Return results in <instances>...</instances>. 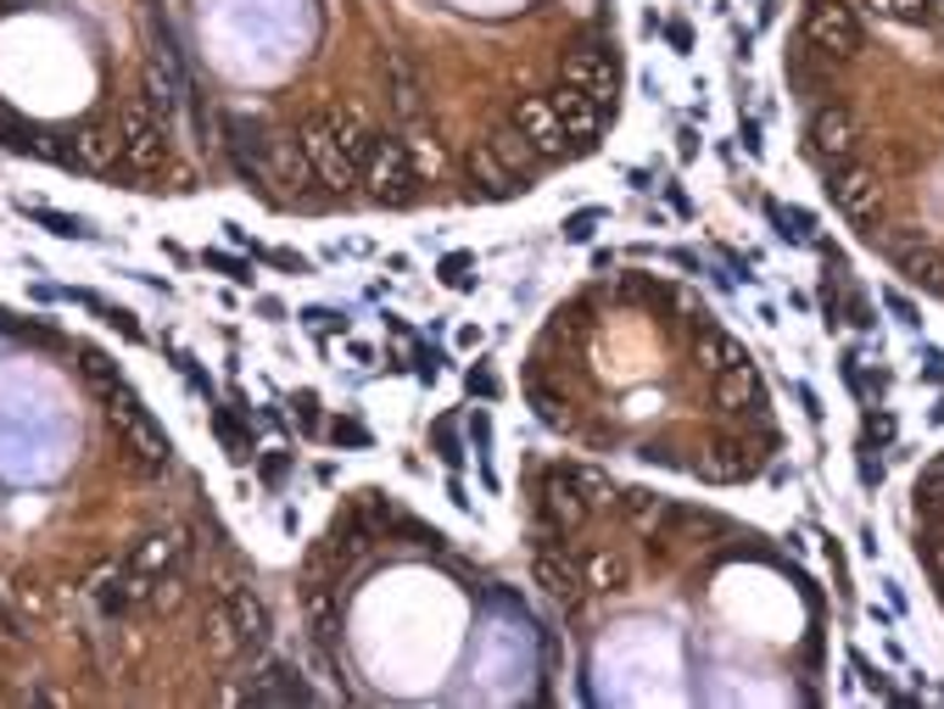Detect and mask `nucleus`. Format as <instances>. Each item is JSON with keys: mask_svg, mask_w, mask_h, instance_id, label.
Listing matches in <instances>:
<instances>
[{"mask_svg": "<svg viewBox=\"0 0 944 709\" xmlns=\"http://www.w3.org/2000/svg\"><path fill=\"white\" fill-rule=\"evenodd\" d=\"M302 162L319 173V185L347 196L358 180H364V157H369V129L353 107H330V112H313L302 118Z\"/></svg>", "mask_w": 944, "mask_h": 709, "instance_id": "nucleus-1", "label": "nucleus"}, {"mask_svg": "<svg viewBox=\"0 0 944 709\" xmlns=\"http://www.w3.org/2000/svg\"><path fill=\"white\" fill-rule=\"evenodd\" d=\"M101 397H107V419H112V430L124 436V448H129L146 470H168V459H174V441H168V430L151 419V408H146L124 380H112Z\"/></svg>", "mask_w": 944, "mask_h": 709, "instance_id": "nucleus-2", "label": "nucleus"}, {"mask_svg": "<svg viewBox=\"0 0 944 709\" xmlns=\"http://www.w3.org/2000/svg\"><path fill=\"white\" fill-rule=\"evenodd\" d=\"M565 84H576L581 96H592L604 112H615V96H621V56H615V40H587L565 56Z\"/></svg>", "mask_w": 944, "mask_h": 709, "instance_id": "nucleus-3", "label": "nucleus"}, {"mask_svg": "<svg viewBox=\"0 0 944 709\" xmlns=\"http://www.w3.org/2000/svg\"><path fill=\"white\" fill-rule=\"evenodd\" d=\"M414 162H408V146L403 140H391V135H375L369 140V157H364V180L358 185H369V196L375 202H386V207H403L408 196H414Z\"/></svg>", "mask_w": 944, "mask_h": 709, "instance_id": "nucleus-4", "label": "nucleus"}, {"mask_svg": "<svg viewBox=\"0 0 944 709\" xmlns=\"http://www.w3.org/2000/svg\"><path fill=\"white\" fill-rule=\"evenodd\" d=\"M118 162H124L129 173H157V168L168 162V129H162V118H157L146 101L124 107V123H118Z\"/></svg>", "mask_w": 944, "mask_h": 709, "instance_id": "nucleus-5", "label": "nucleus"}, {"mask_svg": "<svg viewBox=\"0 0 944 709\" xmlns=\"http://www.w3.org/2000/svg\"><path fill=\"white\" fill-rule=\"evenodd\" d=\"M548 101H554V112H559V123H565L570 151H592V146H598V135H604V118H615V112L598 107L592 96H581L576 84H559V90H554Z\"/></svg>", "mask_w": 944, "mask_h": 709, "instance_id": "nucleus-6", "label": "nucleus"}, {"mask_svg": "<svg viewBox=\"0 0 944 709\" xmlns=\"http://www.w3.org/2000/svg\"><path fill=\"white\" fill-rule=\"evenodd\" d=\"M532 576H537V587H543L548 598H559V603H576V598L587 592L581 559H576L565 543H537V548H532Z\"/></svg>", "mask_w": 944, "mask_h": 709, "instance_id": "nucleus-7", "label": "nucleus"}, {"mask_svg": "<svg viewBox=\"0 0 944 709\" xmlns=\"http://www.w3.org/2000/svg\"><path fill=\"white\" fill-rule=\"evenodd\" d=\"M514 129H521V135L537 146V157H543V162L570 151L565 123H559V112H554V101H548V96H521V107H514Z\"/></svg>", "mask_w": 944, "mask_h": 709, "instance_id": "nucleus-8", "label": "nucleus"}, {"mask_svg": "<svg viewBox=\"0 0 944 709\" xmlns=\"http://www.w3.org/2000/svg\"><path fill=\"white\" fill-rule=\"evenodd\" d=\"M62 162H73V168H84V173H107V168L118 162V135H107V129H96V123H84V129L67 135Z\"/></svg>", "mask_w": 944, "mask_h": 709, "instance_id": "nucleus-9", "label": "nucleus"}, {"mask_svg": "<svg viewBox=\"0 0 944 709\" xmlns=\"http://www.w3.org/2000/svg\"><path fill=\"white\" fill-rule=\"evenodd\" d=\"M543 519H548L554 530H581V519H587V497L570 486L565 470H554V475L543 481Z\"/></svg>", "mask_w": 944, "mask_h": 709, "instance_id": "nucleus-10", "label": "nucleus"}, {"mask_svg": "<svg viewBox=\"0 0 944 709\" xmlns=\"http://www.w3.org/2000/svg\"><path fill=\"white\" fill-rule=\"evenodd\" d=\"M464 173H470V185H481V196H492V202H503V196H514V191H526V180H514V173L486 151V140L464 151Z\"/></svg>", "mask_w": 944, "mask_h": 709, "instance_id": "nucleus-11", "label": "nucleus"}, {"mask_svg": "<svg viewBox=\"0 0 944 709\" xmlns=\"http://www.w3.org/2000/svg\"><path fill=\"white\" fill-rule=\"evenodd\" d=\"M229 598V614H235V632H240V643L257 654V648H269V603L257 598L251 587H235V592H224Z\"/></svg>", "mask_w": 944, "mask_h": 709, "instance_id": "nucleus-12", "label": "nucleus"}, {"mask_svg": "<svg viewBox=\"0 0 944 709\" xmlns=\"http://www.w3.org/2000/svg\"><path fill=\"white\" fill-rule=\"evenodd\" d=\"M486 151H492V157H497V162H503V168L514 173V180H526V173H532V168L543 162V157H537V146H532V140H526L521 129H514V123H503V129H492V140H486Z\"/></svg>", "mask_w": 944, "mask_h": 709, "instance_id": "nucleus-13", "label": "nucleus"}, {"mask_svg": "<svg viewBox=\"0 0 944 709\" xmlns=\"http://www.w3.org/2000/svg\"><path fill=\"white\" fill-rule=\"evenodd\" d=\"M180 559H185V537H180V530H157V537H146V543L129 554V565L146 570V576H168Z\"/></svg>", "mask_w": 944, "mask_h": 709, "instance_id": "nucleus-14", "label": "nucleus"}, {"mask_svg": "<svg viewBox=\"0 0 944 709\" xmlns=\"http://www.w3.org/2000/svg\"><path fill=\"white\" fill-rule=\"evenodd\" d=\"M581 581H587L592 592H621V587L632 581V570H626V559H621L615 548H587V554H581Z\"/></svg>", "mask_w": 944, "mask_h": 709, "instance_id": "nucleus-15", "label": "nucleus"}, {"mask_svg": "<svg viewBox=\"0 0 944 709\" xmlns=\"http://www.w3.org/2000/svg\"><path fill=\"white\" fill-rule=\"evenodd\" d=\"M565 475H570V486L587 497V508H615L621 486L610 481V470H592V464H565Z\"/></svg>", "mask_w": 944, "mask_h": 709, "instance_id": "nucleus-16", "label": "nucleus"}, {"mask_svg": "<svg viewBox=\"0 0 944 709\" xmlns=\"http://www.w3.org/2000/svg\"><path fill=\"white\" fill-rule=\"evenodd\" d=\"M207 648H213V659L246 654V643H240V632H235V614H229V598L213 603V614H207Z\"/></svg>", "mask_w": 944, "mask_h": 709, "instance_id": "nucleus-17", "label": "nucleus"}, {"mask_svg": "<svg viewBox=\"0 0 944 709\" xmlns=\"http://www.w3.org/2000/svg\"><path fill=\"white\" fill-rule=\"evenodd\" d=\"M251 698H257V703H308L313 692H308V687H302V681H297V676H291L286 665H275V670H269L264 681L251 687Z\"/></svg>", "mask_w": 944, "mask_h": 709, "instance_id": "nucleus-18", "label": "nucleus"}, {"mask_svg": "<svg viewBox=\"0 0 944 709\" xmlns=\"http://www.w3.org/2000/svg\"><path fill=\"white\" fill-rule=\"evenodd\" d=\"M386 73H391V107H397L403 118H414V112H419V84H414V67H408L403 56H391V62H386Z\"/></svg>", "mask_w": 944, "mask_h": 709, "instance_id": "nucleus-19", "label": "nucleus"}, {"mask_svg": "<svg viewBox=\"0 0 944 709\" xmlns=\"http://www.w3.org/2000/svg\"><path fill=\"white\" fill-rule=\"evenodd\" d=\"M34 224H45L51 235H62V240H90L96 229L90 224H84V218H73V213H56V207H23Z\"/></svg>", "mask_w": 944, "mask_h": 709, "instance_id": "nucleus-20", "label": "nucleus"}, {"mask_svg": "<svg viewBox=\"0 0 944 709\" xmlns=\"http://www.w3.org/2000/svg\"><path fill=\"white\" fill-rule=\"evenodd\" d=\"M7 598H12V609H18L23 620H40V614H45V592H40L29 576H18V581L7 587Z\"/></svg>", "mask_w": 944, "mask_h": 709, "instance_id": "nucleus-21", "label": "nucleus"}, {"mask_svg": "<svg viewBox=\"0 0 944 709\" xmlns=\"http://www.w3.org/2000/svg\"><path fill=\"white\" fill-rule=\"evenodd\" d=\"M78 358H84V375H90V380H96L101 391H107V386L118 380V369L107 364V352H96V346H78Z\"/></svg>", "mask_w": 944, "mask_h": 709, "instance_id": "nucleus-22", "label": "nucleus"}, {"mask_svg": "<svg viewBox=\"0 0 944 709\" xmlns=\"http://www.w3.org/2000/svg\"><path fill=\"white\" fill-rule=\"evenodd\" d=\"M213 425H218V436H224L229 459H235V464H246V459H251V441H246V436L235 430V419H229V413H213Z\"/></svg>", "mask_w": 944, "mask_h": 709, "instance_id": "nucleus-23", "label": "nucleus"}, {"mask_svg": "<svg viewBox=\"0 0 944 709\" xmlns=\"http://www.w3.org/2000/svg\"><path fill=\"white\" fill-rule=\"evenodd\" d=\"M532 402H537L543 425H554V430H565V425H570V413L559 408V397H548V391H532Z\"/></svg>", "mask_w": 944, "mask_h": 709, "instance_id": "nucleus-24", "label": "nucleus"}, {"mask_svg": "<svg viewBox=\"0 0 944 709\" xmlns=\"http://www.w3.org/2000/svg\"><path fill=\"white\" fill-rule=\"evenodd\" d=\"M408 162H414V173H425V168H431V173H437V162H442V151H437V140H419V146L408 151Z\"/></svg>", "mask_w": 944, "mask_h": 709, "instance_id": "nucleus-25", "label": "nucleus"}, {"mask_svg": "<svg viewBox=\"0 0 944 709\" xmlns=\"http://www.w3.org/2000/svg\"><path fill=\"white\" fill-rule=\"evenodd\" d=\"M442 280H448V286H470V257H464V251L442 257Z\"/></svg>", "mask_w": 944, "mask_h": 709, "instance_id": "nucleus-26", "label": "nucleus"}, {"mask_svg": "<svg viewBox=\"0 0 944 709\" xmlns=\"http://www.w3.org/2000/svg\"><path fill=\"white\" fill-rule=\"evenodd\" d=\"M207 269H224V275H229V280H240V286L251 280L246 262H235V257H224V251H207Z\"/></svg>", "mask_w": 944, "mask_h": 709, "instance_id": "nucleus-27", "label": "nucleus"}, {"mask_svg": "<svg viewBox=\"0 0 944 709\" xmlns=\"http://www.w3.org/2000/svg\"><path fill=\"white\" fill-rule=\"evenodd\" d=\"M592 229H598V213H576V218H565V240H592Z\"/></svg>", "mask_w": 944, "mask_h": 709, "instance_id": "nucleus-28", "label": "nucleus"}, {"mask_svg": "<svg viewBox=\"0 0 944 709\" xmlns=\"http://www.w3.org/2000/svg\"><path fill=\"white\" fill-rule=\"evenodd\" d=\"M470 391H475V397H497V380H492L486 369H470Z\"/></svg>", "mask_w": 944, "mask_h": 709, "instance_id": "nucleus-29", "label": "nucleus"}, {"mask_svg": "<svg viewBox=\"0 0 944 709\" xmlns=\"http://www.w3.org/2000/svg\"><path fill=\"white\" fill-rule=\"evenodd\" d=\"M437 448H442V459H448V464H459V459H464V453H459V441H453V430H448V425L437 430Z\"/></svg>", "mask_w": 944, "mask_h": 709, "instance_id": "nucleus-30", "label": "nucleus"}, {"mask_svg": "<svg viewBox=\"0 0 944 709\" xmlns=\"http://www.w3.org/2000/svg\"><path fill=\"white\" fill-rule=\"evenodd\" d=\"M107 324H118L124 335H140V324H135V313H124V308H107Z\"/></svg>", "mask_w": 944, "mask_h": 709, "instance_id": "nucleus-31", "label": "nucleus"}, {"mask_svg": "<svg viewBox=\"0 0 944 709\" xmlns=\"http://www.w3.org/2000/svg\"><path fill=\"white\" fill-rule=\"evenodd\" d=\"M883 302H889V308H894V313H900V319H905V324H922V319H916V308H911V302H905V297H894V291H889V297H883Z\"/></svg>", "mask_w": 944, "mask_h": 709, "instance_id": "nucleus-32", "label": "nucleus"}, {"mask_svg": "<svg viewBox=\"0 0 944 709\" xmlns=\"http://www.w3.org/2000/svg\"><path fill=\"white\" fill-rule=\"evenodd\" d=\"M330 436H335V441H353V448H358V441H369V436H364V430H358V425H335V430H330Z\"/></svg>", "mask_w": 944, "mask_h": 709, "instance_id": "nucleus-33", "label": "nucleus"}, {"mask_svg": "<svg viewBox=\"0 0 944 709\" xmlns=\"http://www.w3.org/2000/svg\"><path fill=\"white\" fill-rule=\"evenodd\" d=\"M470 436H475V448H486V441H492V425L475 413V419H470Z\"/></svg>", "mask_w": 944, "mask_h": 709, "instance_id": "nucleus-34", "label": "nucleus"}, {"mask_svg": "<svg viewBox=\"0 0 944 709\" xmlns=\"http://www.w3.org/2000/svg\"><path fill=\"white\" fill-rule=\"evenodd\" d=\"M933 419H938V425H944V402H938V408H933Z\"/></svg>", "mask_w": 944, "mask_h": 709, "instance_id": "nucleus-35", "label": "nucleus"}]
</instances>
